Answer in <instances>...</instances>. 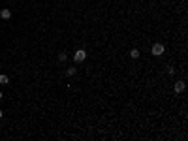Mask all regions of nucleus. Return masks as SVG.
Segmentation results:
<instances>
[{
    "label": "nucleus",
    "instance_id": "nucleus-6",
    "mask_svg": "<svg viewBox=\"0 0 188 141\" xmlns=\"http://www.w3.org/2000/svg\"><path fill=\"white\" fill-rule=\"evenodd\" d=\"M130 56H132V58H139V51L137 49H132L130 51Z\"/></svg>",
    "mask_w": 188,
    "mask_h": 141
},
{
    "label": "nucleus",
    "instance_id": "nucleus-7",
    "mask_svg": "<svg viewBox=\"0 0 188 141\" xmlns=\"http://www.w3.org/2000/svg\"><path fill=\"white\" fill-rule=\"evenodd\" d=\"M66 74H68V75H74V74H75V68H74V66H71V68H68V70H66Z\"/></svg>",
    "mask_w": 188,
    "mask_h": 141
},
{
    "label": "nucleus",
    "instance_id": "nucleus-10",
    "mask_svg": "<svg viewBox=\"0 0 188 141\" xmlns=\"http://www.w3.org/2000/svg\"><path fill=\"white\" fill-rule=\"evenodd\" d=\"M0 100H2V90H0Z\"/></svg>",
    "mask_w": 188,
    "mask_h": 141
},
{
    "label": "nucleus",
    "instance_id": "nucleus-8",
    "mask_svg": "<svg viewBox=\"0 0 188 141\" xmlns=\"http://www.w3.org/2000/svg\"><path fill=\"white\" fill-rule=\"evenodd\" d=\"M58 60L64 62V60H66V53H60V55H58Z\"/></svg>",
    "mask_w": 188,
    "mask_h": 141
},
{
    "label": "nucleus",
    "instance_id": "nucleus-9",
    "mask_svg": "<svg viewBox=\"0 0 188 141\" xmlns=\"http://www.w3.org/2000/svg\"><path fill=\"white\" fill-rule=\"evenodd\" d=\"M2 115H4V113H2V109H0V119H2Z\"/></svg>",
    "mask_w": 188,
    "mask_h": 141
},
{
    "label": "nucleus",
    "instance_id": "nucleus-3",
    "mask_svg": "<svg viewBox=\"0 0 188 141\" xmlns=\"http://www.w3.org/2000/svg\"><path fill=\"white\" fill-rule=\"evenodd\" d=\"M173 88H175V92H177V94H181V92L185 90V83H182V81H177Z\"/></svg>",
    "mask_w": 188,
    "mask_h": 141
},
{
    "label": "nucleus",
    "instance_id": "nucleus-5",
    "mask_svg": "<svg viewBox=\"0 0 188 141\" xmlns=\"http://www.w3.org/2000/svg\"><path fill=\"white\" fill-rule=\"evenodd\" d=\"M8 83H10V77H8V75H0V85H8Z\"/></svg>",
    "mask_w": 188,
    "mask_h": 141
},
{
    "label": "nucleus",
    "instance_id": "nucleus-2",
    "mask_svg": "<svg viewBox=\"0 0 188 141\" xmlns=\"http://www.w3.org/2000/svg\"><path fill=\"white\" fill-rule=\"evenodd\" d=\"M85 58H87V51H83V49H77V51H75V55H74V60H75V62H83Z\"/></svg>",
    "mask_w": 188,
    "mask_h": 141
},
{
    "label": "nucleus",
    "instance_id": "nucleus-4",
    "mask_svg": "<svg viewBox=\"0 0 188 141\" xmlns=\"http://www.w3.org/2000/svg\"><path fill=\"white\" fill-rule=\"evenodd\" d=\"M0 17H2V19H10L11 17V11L10 10H2V11H0Z\"/></svg>",
    "mask_w": 188,
    "mask_h": 141
},
{
    "label": "nucleus",
    "instance_id": "nucleus-1",
    "mask_svg": "<svg viewBox=\"0 0 188 141\" xmlns=\"http://www.w3.org/2000/svg\"><path fill=\"white\" fill-rule=\"evenodd\" d=\"M164 51H166V47H164L162 43H154L153 49H151V53H153L154 56H162V55H164Z\"/></svg>",
    "mask_w": 188,
    "mask_h": 141
}]
</instances>
